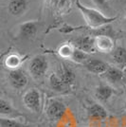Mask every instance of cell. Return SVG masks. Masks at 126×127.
Listing matches in <instances>:
<instances>
[{
    "instance_id": "1",
    "label": "cell",
    "mask_w": 126,
    "mask_h": 127,
    "mask_svg": "<svg viewBox=\"0 0 126 127\" xmlns=\"http://www.w3.org/2000/svg\"><path fill=\"white\" fill-rule=\"evenodd\" d=\"M75 5L81 11L82 15L84 16L86 24L91 29H95V30L100 29L101 27L109 25L116 20V17H108L96 9H92L84 6V4L81 3L80 0H77L75 2Z\"/></svg>"
},
{
    "instance_id": "2",
    "label": "cell",
    "mask_w": 126,
    "mask_h": 127,
    "mask_svg": "<svg viewBox=\"0 0 126 127\" xmlns=\"http://www.w3.org/2000/svg\"><path fill=\"white\" fill-rule=\"evenodd\" d=\"M48 68V63L44 56L37 55L33 57L30 63V73L33 78L39 79L46 74Z\"/></svg>"
},
{
    "instance_id": "3",
    "label": "cell",
    "mask_w": 126,
    "mask_h": 127,
    "mask_svg": "<svg viewBox=\"0 0 126 127\" xmlns=\"http://www.w3.org/2000/svg\"><path fill=\"white\" fill-rule=\"evenodd\" d=\"M24 104L29 110L33 113H38L41 110V95L36 88H32L23 97Z\"/></svg>"
},
{
    "instance_id": "4",
    "label": "cell",
    "mask_w": 126,
    "mask_h": 127,
    "mask_svg": "<svg viewBox=\"0 0 126 127\" xmlns=\"http://www.w3.org/2000/svg\"><path fill=\"white\" fill-rule=\"evenodd\" d=\"M73 46L75 48H78L80 50L84 51L86 54L95 52L97 49L95 48V37H92L90 35H84L80 36L73 40Z\"/></svg>"
},
{
    "instance_id": "5",
    "label": "cell",
    "mask_w": 126,
    "mask_h": 127,
    "mask_svg": "<svg viewBox=\"0 0 126 127\" xmlns=\"http://www.w3.org/2000/svg\"><path fill=\"white\" fill-rule=\"evenodd\" d=\"M66 111V107L62 101H52L47 108V116L51 121H59L63 117Z\"/></svg>"
},
{
    "instance_id": "6",
    "label": "cell",
    "mask_w": 126,
    "mask_h": 127,
    "mask_svg": "<svg viewBox=\"0 0 126 127\" xmlns=\"http://www.w3.org/2000/svg\"><path fill=\"white\" fill-rule=\"evenodd\" d=\"M11 85L15 89H23L28 85V77L21 69H12L9 74Z\"/></svg>"
},
{
    "instance_id": "7",
    "label": "cell",
    "mask_w": 126,
    "mask_h": 127,
    "mask_svg": "<svg viewBox=\"0 0 126 127\" xmlns=\"http://www.w3.org/2000/svg\"><path fill=\"white\" fill-rule=\"evenodd\" d=\"M57 75L61 79V81L63 83V85H65L67 88L71 87L75 83L76 76H75L74 71L69 67L68 65H66L64 64H60V65L58 67Z\"/></svg>"
},
{
    "instance_id": "8",
    "label": "cell",
    "mask_w": 126,
    "mask_h": 127,
    "mask_svg": "<svg viewBox=\"0 0 126 127\" xmlns=\"http://www.w3.org/2000/svg\"><path fill=\"white\" fill-rule=\"evenodd\" d=\"M84 65L89 72L94 74H103L109 67V64L106 62L96 58H88L84 63Z\"/></svg>"
},
{
    "instance_id": "9",
    "label": "cell",
    "mask_w": 126,
    "mask_h": 127,
    "mask_svg": "<svg viewBox=\"0 0 126 127\" xmlns=\"http://www.w3.org/2000/svg\"><path fill=\"white\" fill-rule=\"evenodd\" d=\"M95 48L100 52H112L114 49V40L109 35H97L95 37Z\"/></svg>"
},
{
    "instance_id": "10",
    "label": "cell",
    "mask_w": 126,
    "mask_h": 127,
    "mask_svg": "<svg viewBox=\"0 0 126 127\" xmlns=\"http://www.w3.org/2000/svg\"><path fill=\"white\" fill-rule=\"evenodd\" d=\"M38 32V23L36 21H28L19 26V35L23 39H32Z\"/></svg>"
},
{
    "instance_id": "11",
    "label": "cell",
    "mask_w": 126,
    "mask_h": 127,
    "mask_svg": "<svg viewBox=\"0 0 126 127\" xmlns=\"http://www.w3.org/2000/svg\"><path fill=\"white\" fill-rule=\"evenodd\" d=\"M29 8L28 0H10L8 5V11L13 16L23 15Z\"/></svg>"
},
{
    "instance_id": "12",
    "label": "cell",
    "mask_w": 126,
    "mask_h": 127,
    "mask_svg": "<svg viewBox=\"0 0 126 127\" xmlns=\"http://www.w3.org/2000/svg\"><path fill=\"white\" fill-rule=\"evenodd\" d=\"M102 76L108 83L117 84L119 82H122V80H123V71L119 68V67L109 66L105 70V72L102 74Z\"/></svg>"
},
{
    "instance_id": "13",
    "label": "cell",
    "mask_w": 126,
    "mask_h": 127,
    "mask_svg": "<svg viewBox=\"0 0 126 127\" xmlns=\"http://www.w3.org/2000/svg\"><path fill=\"white\" fill-rule=\"evenodd\" d=\"M113 93H114L113 88L109 85H99L96 88V91H95V95L97 97V99L100 100V101H102V102H105V101H108L113 96Z\"/></svg>"
},
{
    "instance_id": "14",
    "label": "cell",
    "mask_w": 126,
    "mask_h": 127,
    "mask_svg": "<svg viewBox=\"0 0 126 127\" xmlns=\"http://www.w3.org/2000/svg\"><path fill=\"white\" fill-rule=\"evenodd\" d=\"M88 114L91 118L98 121L105 120L107 117V111L103 106L99 103H93L92 105H90L88 107Z\"/></svg>"
},
{
    "instance_id": "15",
    "label": "cell",
    "mask_w": 126,
    "mask_h": 127,
    "mask_svg": "<svg viewBox=\"0 0 126 127\" xmlns=\"http://www.w3.org/2000/svg\"><path fill=\"white\" fill-rule=\"evenodd\" d=\"M112 58L115 63L123 68H126V48L117 47L112 51Z\"/></svg>"
},
{
    "instance_id": "16",
    "label": "cell",
    "mask_w": 126,
    "mask_h": 127,
    "mask_svg": "<svg viewBox=\"0 0 126 127\" xmlns=\"http://www.w3.org/2000/svg\"><path fill=\"white\" fill-rule=\"evenodd\" d=\"M49 85L51 87V89L56 91V92H64L66 89H68L65 85H63V83L59 78L57 73H52L49 77Z\"/></svg>"
},
{
    "instance_id": "17",
    "label": "cell",
    "mask_w": 126,
    "mask_h": 127,
    "mask_svg": "<svg viewBox=\"0 0 126 127\" xmlns=\"http://www.w3.org/2000/svg\"><path fill=\"white\" fill-rule=\"evenodd\" d=\"M49 2L53 9L59 12L66 11L68 10L69 6L73 4L71 0H49Z\"/></svg>"
},
{
    "instance_id": "18",
    "label": "cell",
    "mask_w": 126,
    "mask_h": 127,
    "mask_svg": "<svg viewBox=\"0 0 126 127\" xmlns=\"http://www.w3.org/2000/svg\"><path fill=\"white\" fill-rule=\"evenodd\" d=\"M22 62H23V59L16 55V54H11L9 57H7V59L5 60V65L8 68L12 69H17L18 66L21 65Z\"/></svg>"
},
{
    "instance_id": "19",
    "label": "cell",
    "mask_w": 126,
    "mask_h": 127,
    "mask_svg": "<svg viewBox=\"0 0 126 127\" xmlns=\"http://www.w3.org/2000/svg\"><path fill=\"white\" fill-rule=\"evenodd\" d=\"M15 113L14 109L12 108L11 103L6 100L0 99V114L4 116H11Z\"/></svg>"
},
{
    "instance_id": "20",
    "label": "cell",
    "mask_w": 126,
    "mask_h": 127,
    "mask_svg": "<svg viewBox=\"0 0 126 127\" xmlns=\"http://www.w3.org/2000/svg\"><path fill=\"white\" fill-rule=\"evenodd\" d=\"M74 51V47L70 44H63L59 48V55L64 59H70Z\"/></svg>"
},
{
    "instance_id": "21",
    "label": "cell",
    "mask_w": 126,
    "mask_h": 127,
    "mask_svg": "<svg viewBox=\"0 0 126 127\" xmlns=\"http://www.w3.org/2000/svg\"><path fill=\"white\" fill-rule=\"evenodd\" d=\"M71 60L75 62V63H78V64H83L88 59V54H86L85 52L80 50L78 48H74V51L72 53V56H71Z\"/></svg>"
},
{
    "instance_id": "22",
    "label": "cell",
    "mask_w": 126,
    "mask_h": 127,
    "mask_svg": "<svg viewBox=\"0 0 126 127\" xmlns=\"http://www.w3.org/2000/svg\"><path fill=\"white\" fill-rule=\"evenodd\" d=\"M0 126L1 127H26L20 122H16L11 119H0Z\"/></svg>"
},
{
    "instance_id": "23",
    "label": "cell",
    "mask_w": 126,
    "mask_h": 127,
    "mask_svg": "<svg viewBox=\"0 0 126 127\" xmlns=\"http://www.w3.org/2000/svg\"><path fill=\"white\" fill-rule=\"evenodd\" d=\"M92 2L94 3V5L101 9H105L109 6V0H92Z\"/></svg>"
},
{
    "instance_id": "24",
    "label": "cell",
    "mask_w": 126,
    "mask_h": 127,
    "mask_svg": "<svg viewBox=\"0 0 126 127\" xmlns=\"http://www.w3.org/2000/svg\"><path fill=\"white\" fill-rule=\"evenodd\" d=\"M122 71H123V80L122 81L124 82V84L126 85V68H124Z\"/></svg>"
},
{
    "instance_id": "25",
    "label": "cell",
    "mask_w": 126,
    "mask_h": 127,
    "mask_svg": "<svg viewBox=\"0 0 126 127\" xmlns=\"http://www.w3.org/2000/svg\"><path fill=\"white\" fill-rule=\"evenodd\" d=\"M76 1H77V0H71V2H72V3H75Z\"/></svg>"
},
{
    "instance_id": "26",
    "label": "cell",
    "mask_w": 126,
    "mask_h": 127,
    "mask_svg": "<svg viewBox=\"0 0 126 127\" xmlns=\"http://www.w3.org/2000/svg\"><path fill=\"white\" fill-rule=\"evenodd\" d=\"M125 26H126V17H125Z\"/></svg>"
},
{
    "instance_id": "27",
    "label": "cell",
    "mask_w": 126,
    "mask_h": 127,
    "mask_svg": "<svg viewBox=\"0 0 126 127\" xmlns=\"http://www.w3.org/2000/svg\"><path fill=\"white\" fill-rule=\"evenodd\" d=\"M125 110H126V102H125Z\"/></svg>"
}]
</instances>
